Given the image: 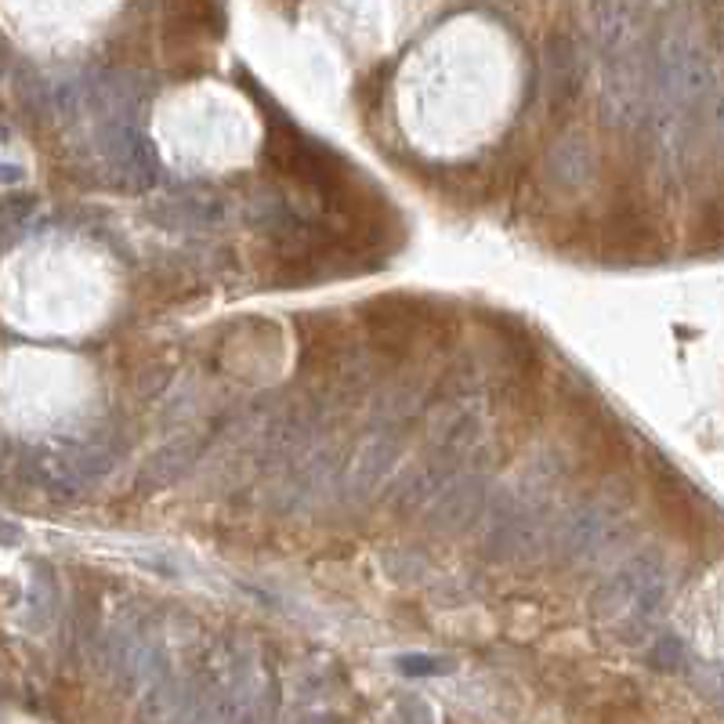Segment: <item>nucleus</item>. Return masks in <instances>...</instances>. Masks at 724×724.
<instances>
[{"instance_id": "1", "label": "nucleus", "mask_w": 724, "mask_h": 724, "mask_svg": "<svg viewBox=\"0 0 724 724\" xmlns=\"http://www.w3.org/2000/svg\"><path fill=\"white\" fill-rule=\"evenodd\" d=\"M449 312L428 297L384 294L359 305V327L370 348L388 359H414L449 338Z\"/></svg>"}, {"instance_id": "2", "label": "nucleus", "mask_w": 724, "mask_h": 724, "mask_svg": "<svg viewBox=\"0 0 724 724\" xmlns=\"http://www.w3.org/2000/svg\"><path fill=\"white\" fill-rule=\"evenodd\" d=\"M164 34L178 55H192L207 66V45L225 34L221 0H164Z\"/></svg>"}, {"instance_id": "3", "label": "nucleus", "mask_w": 724, "mask_h": 724, "mask_svg": "<svg viewBox=\"0 0 724 724\" xmlns=\"http://www.w3.org/2000/svg\"><path fill=\"white\" fill-rule=\"evenodd\" d=\"M652 500L659 507V518L666 522V529L674 533L681 544H699L702 539V518L699 507L691 500V493L685 490V482L677 479L674 471L656 468L652 471Z\"/></svg>"}, {"instance_id": "4", "label": "nucleus", "mask_w": 724, "mask_h": 724, "mask_svg": "<svg viewBox=\"0 0 724 724\" xmlns=\"http://www.w3.org/2000/svg\"><path fill=\"white\" fill-rule=\"evenodd\" d=\"M305 327H301V352H305V363L312 366H327V359H341V352L352 348V338L348 330L338 327V319L333 316H308L301 319Z\"/></svg>"}]
</instances>
